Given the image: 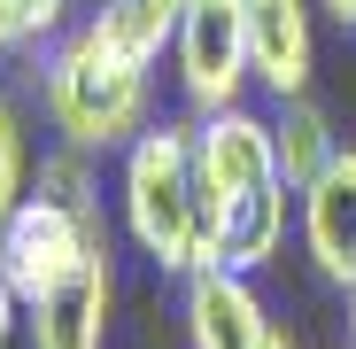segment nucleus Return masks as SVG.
Listing matches in <instances>:
<instances>
[{
    "label": "nucleus",
    "instance_id": "1",
    "mask_svg": "<svg viewBox=\"0 0 356 349\" xmlns=\"http://www.w3.org/2000/svg\"><path fill=\"white\" fill-rule=\"evenodd\" d=\"M31 63H39L31 70L39 109H47V125L63 132V148H78V155H124L155 125L147 63L116 54L93 24H70L54 47H39Z\"/></svg>",
    "mask_w": 356,
    "mask_h": 349
},
{
    "label": "nucleus",
    "instance_id": "10",
    "mask_svg": "<svg viewBox=\"0 0 356 349\" xmlns=\"http://www.w3.org/2000/svg\"><path fill=\"white\" fill-rule=\"evenodd\" d=\"M178 16H186V0H93L86 24L116 47V54H132V63H163V47L178 39Z\"/></svg>",
    "mask_w": 356,
    "mask_h": 349
},
{
    "label": "nucleus",
    "instance_id": "12",
    "mask_svg": "<svg viewBox=\"0 0 356 349\" xmlns=\"http://www.w3.org/2000/svg\"><path fill=\"white\" fill-rule=\"evenodd\" d=\"M31 194V155H24V125H16V101L0 93V233H8V217L24 210Z\"/></svg>",
    "mask_w": 356,
    "mask_h": 349
},
{
    "label": "nucleus",
    "instance_id": "5",
    "mask_svg": "<svg viewBox=\"0 0 356 349\" xmlns=\"http://www.w3.org/2000/svg\"><path fill=\"white\" fill-rule=\"evenodd\" d=\"M186 349H294V334L271 318L248 272L202 264L186 279Z\"/></svg>",
    "mask_w": 356,
    "mask_h": 349
},
{
    "label": "nucleus",
    "instance_id": "8",
    "mask_svg": "<svg viewBox=\"0 0 356 349\" xmlns=\"http://www.w3.org/2000/svg\"><path fill=\"white\" fill-rule=\"evenodd\" d=\"M248 63L256 93L294 101L318 78V0H248Z\"/></svg>",
    "mask_w": 356,
    "mask_h": 349
},
{
    "label": "nucleus",
    "instance_id": "4",
    "mask_svg": "<svg viewBox=\"0 0 356 349\" xmlns=\"http://www.w3.org/2000/svg\"><path fill=\"white\" fill-rule=\"evenodd\" d=\"M170 70H178V101L186 116H217L241 109L256 93V63H248V0H186L170 39Z\"/></svg>",
    "mask_w": 356,
    "mask_h": 349
},
{
    "label": "nucleus",
    "instance_id": "3",
    "mask_svg": "<svg viewBox=\"0 0 356 349\" xmlns=\"http://www.w3.org/2000/svg\"><path fill=\"white\" fill-rule=\"evenodd\" d=\"M194 187H202V217H209V256H217V233L256 210L264 194L286 187L279 148H271V109H217L194 116Z\"/></svg>",
    "mask_w": 356,
    "mask_h": 349
},
{
    "label": "nucleus",
    "instance_id": "14",
    "mask_svg": "<svg viewBox=\"0 0 356 349\" xmlns=\"http://www.w3.org/2000/svg\"><path fill=\"white\" fill-rule=\"evenodd\" d=\"M318 8H325V16L341 24V31H356V0H318Z\"/></svg>",
    "mask_w": 356,
    "mask_h": 349
},
{
    "label": "nucleus",
    "instance_id": "13",
    "mask_svg": "<svg viewBox=\"0 0 356 349\" xmlns=\"http://www.w3.org/2000/svg\"><path fill=\"white\" fill-rule=\"evenodd\" d=\"M24 318H31V303H24V287L8 279V264H0V349H16Z\"/></svg>",
    "mask_w": 356,
    "mask_h": 349
},
{
    "label": "nucleus",
    "instance_id": "9",
    "mask_svg": "<svg viewBox=\"0 0 356 349\" xmlns=\"http://www.w3.org/2000/svg\"><path fill=\"white\" fill-rule=\"evenodd\" d=\"M271 148H279V171H286V187L302 194L318 171L341 155V140H333V116L310 101V93H294V101H271Z\"/></svg>",
    "mask_w": 356,
    "mask_h": 349
},
{
    "label": "nucleus",
    "instance_id": "7",
    "mask_svg": "<svg viewBox=\"0 0 356 349\" xmlns=\"http://www.w3.org/2000/svg\"><path fill=\"white\" fill-rule=\"evenodd\" d=\"M108 318H116V249H93L63 287L31 303L24 334L31 349H108Z\"/></svg>",
    "mask_w": 356,
    "mask_h": 349
},
{
    "label": "nucleus",
    "instance_id": "15",
    "mask_svg": "<svg viewBox=\"0 0 356 349\" xmlns=\"http://www.w3.org/2000/svg\"><path fill=\"white\" fill-rule=\"evenodd\" d=\"M348 349H356V287H348Z\"/></svg>",
    "mask_w": 356,
    "mask_h": 349
},
{
    "label": "nucleus",
    "instance_id": "11",
    "mask_svg": "<svg viewBox=\"0 0 356 349\" xmlns=\"http://www.w3.org/2000/svg\"><path fill=\"white\" fill-rule=\"evenodd\" d=\"M70 31V0H0V54H39Z\"/></svg>",
    "mask_w": 356,
    "mask_h": 349
},
{
    "label": "nucleus",
    "instance_id": "2",
    "mask_svg": "<svg viewBox=\"0 0 356 349\" xmlns=\"http://www.w3.org/2000/svg\"><path fill=\"white\" fill-rule=\"evenodd\" d=\"M116 225L170 279H194L202 264H217L209 256L202 187H194V116H155L116 155Z\"/></svg>",
    "mask_w": 356,
    "mask_h": 349
},
{
    "label": "nucleus",
    "instance_id": "6",
    "mask_svg": "<svg viewBox=\"0 0 356 349\" xmlns=\"http://www.w3.org/2000/svg\"><path fill=\"white\" fill-rule=\"evenodd\" d=\"M294 233L325 287H356V148H341L318 179L294 194Z\"/></svg>",
    "mask_w": 356,
    "mask_h": 349
}]
</instances>
